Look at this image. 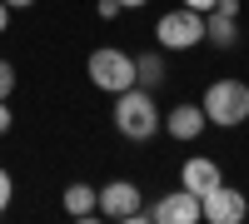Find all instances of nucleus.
<instances>
[{
    "label": "nucleus",
    "mask_w": 249,
    "mask_h": 224,
    "mask_svg": "<svg viewBox=\"0 0 249 224\" xmlns=\"http://www.w3.org/2000/svg\"><path fill=\"white\" fill-rule=\"evenodd\" d=\"M10 90H15V65L0 60V100H10Z\"/></svg>",
    "instance_id": "13"
},
{
    "label": "nucleus",
    "mask_w": 249,
    "mask_h": 224,
    "mask_svg": "<svg viewBox=\"0 0 249 224\" xmlns=\"http://www.w3.org/2000/svg\"><path fill=\"white\" fill-rule=\"evenodd\" d=\"M140 5H150V0H120V10H140Z\"/></svg>",
    "instance_id": "19"
},
{
    "label": "nucleus",
    "mask_w": 249,
    "mask_h": 224,
    "mask_svg": "<svg viewBox=\"0 0 249 224\" xmlns=\"http://www.w3.org/2000/svg\"><path fill=\"white\" fill-rule=\"evenodd\" d=\"M150 219H160V224H199V194H190V190H170V194H160V205L150 209Z\"/></svg>",
    "instance_id": "7"
},
{
    "label": "nucleus",
    "mask_w": 249,
    "mask_h": 224,
    "mask_svg": "<svg viewBox=\"0 0 249 224\" xmlns=\"http://www.w3.org/2000/svg\"><path fill=\"white\" fill-rule=\"evenodd\" d=\"M10 194H15V185H10V174L0 170V214H5V205H10Z\"/></svg>",
    "instance_id": "14"
},
{
    "label": "nucleus",
    "mask_w": 249,
    "mask_h": 224,
    "mask_svg": "<svg viewBox=\"0 0 249 224\" xmlns=\"http://www.w3.org/2000/svg\"><path fill=\"white\" fill-rule=\"evenodd\" d=\"M244 214H249V199L239 190H230L224 179H219L210 194H199V219H210V224H239Z\"/></svg>",
    "instance_id": "6"
},
{
    "label": "nucleus",
    "mask_w": 249,
    "mask_h": 224,
    "mask_svg": "<svg viewBox=\"0 0 249 224\" xmlns=\"http://www.w3.org/2000/svg\"><path fill=\"white\" fill-rule=\"evenodd\" d=\"M95 214H105V219H150V209L140 205V185L135 179H110V185H100Z\"/></svg>",
    "instance_id": "5"
},
{
    "label": "nucleus",
    "mask_w": 249,
    "mask_h": 224,
    "mask_svg": "<svg viewBox=\"0 0 249 224\" xmlns=\"http://www.w3.org/2000/svg\"><path fill=\"white\" fill-rule=\"evenodd\" d=\"M219 179H224V174H219V165H214V159H204V155L184 159V170H179V185L190 190V194H210Z\"/></svg>",
    "instance_id": "8"
},
{
    "label": "nucleus",
    "mask_w": 249,
    "mask_h": 224,
    "mask_svg": "<svg viewBox=\"0 0 249 224\" xmlns=\"http://www.w3.org/2000/svg\"><path fill=\"white\" fill-rule=\"evenodd\" d=\"M155 40H160V50H195L199 40H204V15L190 10V5L164 10L160 25H155Z\"/></svg>",
    "instance_id": "4"
},
{
    "label": "nucleus",
    "mask_w": 249,
    "mask_h": 224,
    "mask_svg": "<svg viewBox=\"0 0 249 224\" xmlns=\"http://www.w3.org/2000/svg\"><path fill=\"white\" fill-rule=\"evenodd\" d=\"M95 194H100L95 185L75 179V185L65 190V199H60V205H65V214H70V219H90V214H95Z\"/></svg>",
    "instance_id": "11"
},
{
    "label": "nucleus",
    "mask_w": 249,
    "mask_h": 224,
    "mask_svg": "<svg viewBox=\"0 0 249 224\" xmlns=\"http://www.w3.org/2000/svg\"><path fill=\"white\" fill-rule=\"evenodd\" d=\"M135 85L140 90H160L164 85V60H160V50H150V55L135 60Z\"/></svg>",
    "instance_id": "12"
},
{
    "label": "nucleus",
    "mask_w": 249,
    "mask_h": 224,
    "mask_svg": "<svg viewBox=\"0 0 249 224\" xmlns=\"http://www.w3.org/2000/svg\"><path fill=\"white\" fill-rule=\"evenodd\" d=\"M199 110H204L210 125L234 130V125H244V120H249V85H244V80H214V85L204 90Z\"/></svg>",
    "instance_id": "2"
},
{
    "label": "nucleus",
    "mask_w": 249,
    "mask_h": 224,
    "mask_svg": "<svg viewBox=\"0 0 249 224\" xmlns=\"http://www.w3.org/2000/svg\"><path fill=\"white\" fill-rule=\"evenodd\" d=\"M110 15H120V0H100V20H110Z\"/></svg>",
    "instance_id": "17"
},
{
    "label": "nucleus",
    "mask_w": 249,
    "mask_h": 224,
    "mask_svg": "<svg viewBox=\"0 0 249 224\" xmlns=\"http://www.w3.org/2000/svg\"><path fill=\"white\" fill-rule=\"evenodd\" d=\"M10 125H15V115H10V105H5V100H0V135H5Z\"/></svg>",
    "instance_id": "15"
},
{
    "label": "nucleus",
    "mask_w": 249,
    "mask_h": 224,
    "mask_svg": "<svg viewBox=\"0 0 249 224\" xmlns=\"http://www.w3.org/2000/svg\"><path fill=\"white\" fill-rule=\"evenodd\" d=\"M5 25H10V5L0 0V35H5Z\"/></svg>",
    "instance_id": "18"
},
{
    "label": "nucleus",
    "mask_w": 249,
    "mask_h": 224,
    "mask_svg": "<svg viewBox=\"0 0 249 224\" xmlns=\"http://www.w3.org/2000/svg\"><path fill=\"white\" fill-rule=\"evenodd\" d=\"M204 40H210V45H219V50H234V45H239V20L210 10V15H204Z\"/></svg>",
    "instance_id": "10"
},
{
    "label": "nucleus",
    "mask_w": 249,
    "mask_h": 224,
    "mask_svg": "<svg viewBox=\"0 0 249 224\" xmlns=\"http://www.w3.org/2000/svg\"><path fill=\"white\" fill-rule=\"evenodd\" d=\"M85 70H90V85L105 90V95H120V90L135 85V55H124V50H115V45H100V50L85 60Z\"/></svg>",
    "instance_id": "3"
},
{
    "label": "nucleus",
    "mask_w": 249,
    "mask_h": 224,
    "mask_svg": "<svg viewBox=\"0 0 249 224\" xmlns=\"http://www.w3.org/2000/svg\"><path fill=\"white\" fill-rule=\"evenodd\" d=\"M115 130H120L124 139H150V135L160 130L155 90H140V85L120 90V95H115Z\"/></svg>",
    "instance_id": "1"
},
{
    "label": "nucleus",
    "mask_w": 249,
    "mask_h": 224,
    "mask_svg": "<svg viewBox=\"0 0 249 224\" xmlns=\"http://www.w3.org/2000/svg\"><path fill=\"white\" fill-rule=\"evenodd\" d=\"M204 125H210V120H204L199 105H175L170 115H164V130H170V139H199Z\"/></svg>",
    "instance_id": "9"
},
{
    "label": "nucleus",
    "mask_w": 249,
    "mask_h": 224,
    "mask_svg": "<svg viewBox=\"0 0 249 224\" xmlns=\"http://www.w3.org/2000/svg\"><path fill=\"white\" fill-rule=\"evenodd\" d=\"M5 5H10V10H25V5H35V0H5Z\"/></svg>",
    "instance_id": "20"
},
{
    "label": "nucleus",
    "mask_w": 249,
    "mask_h": 224,
    "mask_svg": "<svg viewBox=\"0 0 249 224\" xmlns=\"http://www.w3.org/2000/svg\"><path fill=\"white\" fill-rule=\"evenodd\" d=\"M179 5H190V10H199V15H210V10H214V0H179Z\"/></svg>",
    "instance_id": "16"
}]
</instances>
